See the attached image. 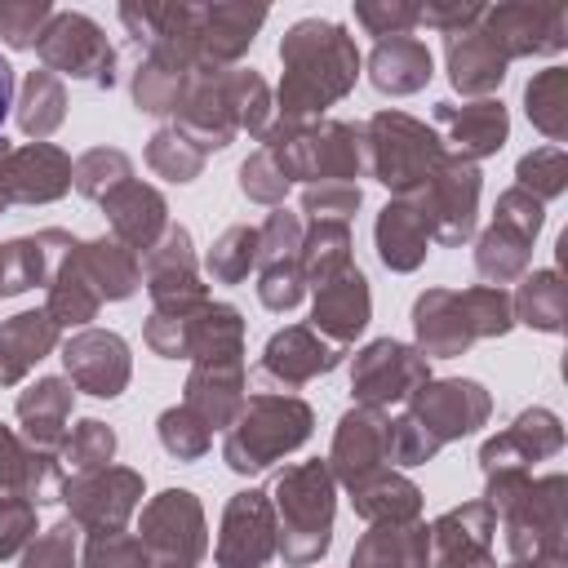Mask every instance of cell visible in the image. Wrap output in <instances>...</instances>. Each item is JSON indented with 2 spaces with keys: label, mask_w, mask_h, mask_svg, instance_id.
Instances as JSON below:
<instances>
[{
  "label": "cell",
  "mask_w": 568,
  "mask_h": 568,
  "mask_svg": "<svg viewBox=\"0 0 568 568\" xmlns=\"http://www.w3.org/2000/svg\"><path fill=\"white\" fill-rule=\"evenodd\" d=\"M9 106H13V67H9V58L0 53V129H4V120H9Z\"/></svg>",
  "instance_id": "obj_1"
}]
</instances>
